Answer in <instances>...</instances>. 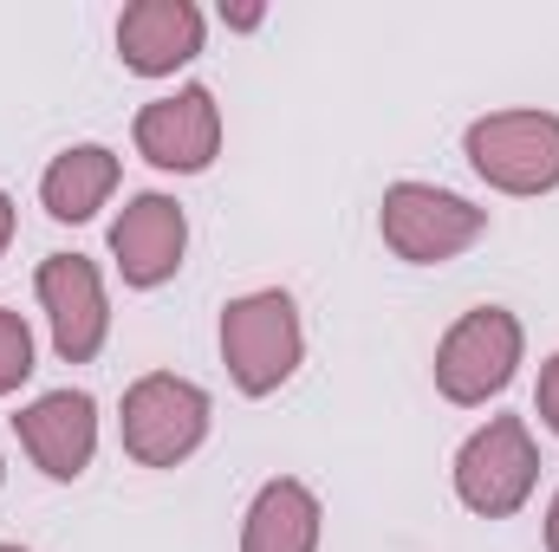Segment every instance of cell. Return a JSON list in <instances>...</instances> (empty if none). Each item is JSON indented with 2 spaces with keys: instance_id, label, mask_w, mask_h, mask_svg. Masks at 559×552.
Segmentation results:
<instances>
[{
  "instance_id": "obj_13",
  "label": "cell",
  "mask_w": 559,
  "mask_h": 552,
  "mask_svg": "<svg viewBox=\"0 0 559 552\" xmlns=\"http://www.w3.org/2000/svg\"><path fill=\"white\" fill-rule=\"evenodd\" d=\"M111 189H118V156L105 143H72L39 176V202L52 221H92L111 202Z\"/></svg>"
},
{
  "instance_id": "obj_6",
  "label": "cell",
  "mask_w": 559,
  "mask_h": 552,
  "mask_svg": "<svg viewBox=\"0 0 559 552\" xmlns=\"http://www.w3.org/2000/svg\"><path fill=\"white\" fill-rule=\"evenodd\" d=\"M468 163L501 195H547L559 189V118L554 111H488L468 124Z\"/></svg>"
},
{
  "instance_id": "obj_5",
  "label": "cell",
  "mask_w": 559,
  "mask_h": 552,
  "mask_svg": "<svg viewBox=\"0 0 559 552\" xmlns=\"http://www.w3.org/2000/svg\"><path fill=\"white\" fill-rule=\"evenodd\" d=\"M124 455L143 461V468H176L202 448L209 435V391L176 377V371H150L124 391Z\"/></svg>"
},
{
  "instance_id": "obj_1",
  "label": "cell",
  "mask_w": 559,
  "mask_h": 552,
  "mask_svg": "<svg viewBox=\"0 0 559 552\" xmlns=\"http://www.w3.org/2000/svg\"><path fill=\"white\" fill-rule=\"evenodd\" d=\"M299 358H306V332H299L293 292L267 286V292L228 299V312H222V364H228L241 397H274L299 371Z\"/></svg>"
},
{
  "instance_id": "obj_17",
  "label": "cell",
  "mask_w": 559,
  "mask_h": 552,
  "mask_svg": "<svg viewBox=\"0 0 559 552\" xmlns=\"http://www.w3.org/2000/svg\"><path fill=\"white\" fill-rule=\"evenodd\" d=\"M7 241H13V195L0 189V254H7Z\"/></svg>"
},
{
  "instance_id": "obj_12",
  "label": "cell",
  "mask_w": 559,
  "mask_h": 552,
  "mask_svg": "<svg viewBox=\"0 0 559 552\" xmlns=\"http://www.w3.org/2000/svg\"><path fill=\"white\" fill-rule=\"evenodd\" d=\"M319 494L293 475L267 481L241 520V552H319Z\"/></svg>"
},
{
  "instance_id": "obj_15",
  "label": "cell",
  "mask_w": 559,
  "mask_h": 552,
  "mask_svg": "<svg viewBox=\"0 0 559 552\" xmlns=\"http://www.w3.org/2000/svg\"><path fill=\"white\" fill-rule=\"evenodd\" d=\"M534 410H540V422L559 435V351L540 364V391H534Z\"/></svg>"
},
{
  "instance_id": "obj_18",
  "label": "cell",
  "mask_w": 559,
  "mask_h": 552,
  "mask_svg": "<svg viewBox=\"0 0 559 552\" xmlns=\"http://www.w3.org/2000/svg\"><path fill=\"white\" fill-rule=\"evenodd\" d=\"M547 552H559V494H554V507H547Z\"/></svg>"
},
{
  "instance_id": "obj_10",
  "label": "cell",
  "mask_w": 559,
  "mask_h": 552,
  "mask_svg": "<svg viewBox=\"0 0 559 552\" xmlns=\"http://www.w3.org/2000/svg\"><path fill=\"white\" fill-rule=\"evenodd\" d=\"M182 248H189V215H182V202L176 195H131L124 202V215L111 221V254H118V274L124 286H163V279H176L182 267Z\"/></svg>"
},
{
  "instance_id": "obj_11",
  "label": "cell",
  "mask_w": 559,
  "mask_h": 552,
  "mask_svg": "<svg viewBox=\"0 0 559 552\" xmlns=\"http://www.w3.org/2000/svg\"><path fill=\"white\" fill-rule=\"evenodd\" d=\"M202 52V7L189 0H138L118 20V59L138 79H169Z\"/></svg>"
},
{
  "instance_id": "obj_14",
  "label": "cell",
  "mask_w": 559,
  "mask_h": 552,
  "mask_svg": "<svg viewBox=\"0 0 559 552\" xmlns=\"http://www.w3.org/2000/svg\"><path fill=\"white\" fill-rule=\"evenodd\" d=\"M26 377H33V332L20 312L0 305V397H13Z\"/></svg>"
},
{
  "instance_id": "obj_9",
  "label": "cell",
  "mask_w": 559,
  "mask_h": 552,
  "mask_svg": "<svg viewBox=\"0 0 559 552\" xmlns=\"http://www.w3.org/2000/svg\"><path fill=\"white\" fill-rule=\"evenodd\" d=\"M13 429H20V448L33 455V468L52 481H79L98 455V404L85 391H46L39 404L13 416Z\"/></svg>"
},
{
  "instance_id": "obj_4",
  "label": "cell",
  "mask_w": 559,
  "mask_h": 552,
  "mask_svg": "<svg viewBox=\"0 0 559 552\" xmlns=\"http://www.w3.org/2000/svg\"><path fill=\"white\" fill-rule=\"evenodd\" d=\"M534 481H540V448H534V435H527L521 416H488L462 442V455H455V494L481 520L521 514L527 494H534Z\"/></svg>"
},
{
  "instance_id": "obj_3",
  "label": "cell",
  "mask_w": 559,
  "mask_h": 552,
  "mask_svg": "<svg viewBox=\"0 0 559 552\" xmlns=\"http://www.w3.org/2000/svg\"><path fill=\"white\" fill-rule=\"evenodd\" d=\"M521 319L508 312V305H475V312H462L449 332H442V345H436V391L449 397V404H462V410H475V404H488V397H501L508 384H514V371H521Z\"/></svg>"
},
{
  "instance_id": "obj_2",
  "label": "cell",
  "mask_w": 559,
  "mask_h": 552,
  "mask_svg": "<svg viewBox=\"0 0 559 552\" xmlns=\"http://www.w3.org/2000/svg\"><path fill=\"white\" fill-rule=\"evenodd\" d=\"M378 235L397 261L436 267V261H455L462 248H475L488 235V208H475L468 195L436 189V182H391L384 208H378Z\"/></svg>"
},
{
  "instance_id": "obj_7",
  "label": "cell",
  "mask_w": 559,
  "mask_h": 552,
  "mask_svg": "<svg viewBox=\"0 0 559 552\" xmlns=\"http://www.w3.org/2000/svg\"><path fill=\"white\" fill-rule=\"evenodd\" d=\"M39 305L52 319V351L66 364H92L105 351V332H111V299H105V279L85 254H46L39 261Z\"/></svg>"
},
{
  "instance_id": "obj_16",
  "label": "cell",
  "mask_w": 559,
  "mask_h": 552,
  "mask_svg": "<svg viewBox=\"0 0 559 552\" xmlns=\"http://www.w3.org/2000/svg\"><path fill=\"white\" fill-rule=\"evenodd\" d=\"M222 20H228V26H241V33H248V26H261V7H235V13H228V7H222Z\"/></svg>"
},
{
  "instance_id": "obj_8",
  "label": "cell",
  "mask_w": 559,
  "mask_h": 552,
  "mask_svg": "<svg viewBox=\"0 0 559 552\" xmlns=\"http://www.w3.org/2000/svg\"><path fill=\"white\" fill-rule=\"evenodd\" d=\"M215 149H222V105L209 85H182V92L150 98L138 111V156L156 169L195 176L215 163Z\"/></svg>"
},
{
  "instance_id": "obj_19",
  "label": "cell",
  "mask_w": 559,
  "mask_h": 552,
  "mask_svg": "<svg viewBox=\"0 0 559 552\" xmlns=\"http://www.w3.org/2000/svg\"><path fill=\"white\" fill-rule=\"evenodd\" d=\"M0 552H26V547H0Z\"/></svg>"
}]
</instances>
